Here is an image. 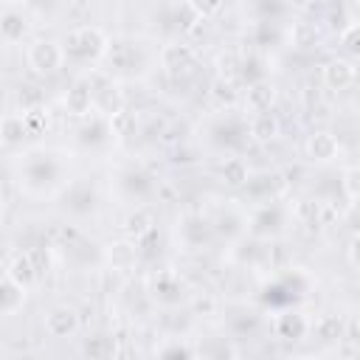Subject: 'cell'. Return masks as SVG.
Instances as JSON below:
<instances>
[{
	"instance_id": "1",
	"label": "cell",
	"mask_w": 360,
	"mask_h": 360,
	"mask_svg": "<svg viewBox=\"0 0 360 360\" xmlns=\"http://www.w3.org/2000/svg\"><path fill=\"white\" fill-rule=\"evenodd\" d=\"M99 48H102V37H99V32H93V28H79V32H74V34L65 40V51H68V56H74V59L96 56Z\"/></svg>"
},
{
	"instance_id": "2",
	"label": "cell",
	"mask_w": 360,
	"mask_h": 360,
	"mask_svg": "<svg viewBox=\"0 0 360 360\" xmlns=\"http://www.w3.org/2000/svg\"><path fill=\"white\" fill-rule=\"evenodd\" d=\"M59 59H63V54H59V48L54 43H37L32 48V63L40 71H54L59 65Z\"/></svg>"
},
{
	"instance_id": "3",
	"label": "cell",
	"mask_w": 360,
	"mask_h": 360,
	"mask_svg": "<svg viewBox=\"0 0 360 360\" xmlns=\"http://www.w3.org/2000/svg\"><path fill=\"white\" fill-rule=\"evenodd\" d=\"M74 326H76V315L71 310H54L48 315V329L54 335H68Z\"/></svg>"
},
{
	"instance_id": "4",
	"label": "cell",
	"mask_w": 360,
	"mask_h": 360,
	"mask_svg": "<svg viewBox=\"0 0 360 360\" xmlns=\"http://www.w3.org/2000/svg\"><path fill=\"white\" fill-rule=\"evenodd\" d=\"M270 102H273V87H267V85H256V87L251 90V104H254L256 110H267V107H270Z\"/></svg>"
},
{
	"instance_id": "5",
	"label": "cell",
	"mask_w": 360,
	"mask_h": 360,
	"mask_svg": "<svg viewBox=\"0 0 360 360\" xmlns=\"http://www.w3.org/2000/svg\"><path fill=\"white\" fill-rule=\"evenodd\" d=\"M310 149H313V155H318V158H329V155H333V149H335V141L329 138L326 133H318L310 141Z\"/></svg>"
},
{
	"instance_id": "6",
	"label": "cell",
	"mask_w": 360,
	"mask_h": 360,
	"mask_svg": "<svg viewBox=\"0 0 360 360\" xmlns=\"http://www.w3.org/2000/svg\"><path fill=\"white\" fill-rule=\"evenodd\" d=\"M326 76H329V82H333V85H346L352 76H355V71L346 65V63H333V65H329V71H326Z\"/></svg>"
},
{
	"instance_id": "7",
	"label": "cell",
	"mask_w": 360,
	"mask_h": 360,
	"mask_svg": "<svg viewBox=\"0 0 360 360\" xmlns=\"http://www.w3.org/2000/svg\"><path fill=\"white\" fill-rule=\"evenodd\" d=\"M20 290L14 287V284H3L0 287V310H12V307H17L20 304Z\"/></svg>"
},
{
	"instance_id": "8",
	"label": "cell",
	"mask_w": 360,
	"mask_h": 360,
	"mask_svg": "<svg viewBox=\"0 0 360 360\" xmlns=\"http://www.w3.org/2000/svg\"><path fill=\"white\" fill-rule=\"evenodd\" d=\"M87 104H90V90H87L85 85L74 87V93H71V107H74L76 113H82Z\"/></svg>"
},
{
	"instance_id": "9",
	"label": "cell",
	"mask_w": 360,
	"mask_h": 360,
	"mask_svg": "<svg viewBox=\"0 0 360 360\" xmlns=\"http://www.w3.org/2000/svg\"><path fill=\"white\" fill-rule=\"evenodd\" d=\"M0 28H3V34H6V37H12V40H14V37H20V34L25 32V25H23V20H20L17 14H9Z\"/></svg>"
},
{
	"instance_id": "10",
	"label": "cell",
	"mask_w": 360,
	"mask_h": 360,
	"mask_svg": "<svg viewBox=\"0 0 360 360\" xmlns=\"http://www.w3.org/2000/svg\"><path fill=\"white\" fill-rule=\"evenodd\" d=\"M3 138L6 141H20L23 138V122H17V118H6L3 122Z\"/></svg>"
},
{
	"instance_id": "11",
	"label": "cell",
	"mask_w": 360,
	"mask_h": 360,
	"mask_svg": "<svg viewBox=\"0 0 360 360\" xmlns=\"http://www.w3.org/2000/svg\"><path fill=\"white\" fill-rule=\"evenodd\" d=\"M225 175H228V183H243V180H245V169L239 166V164H231L225 169Z\"/></svg>"
},
{
	"instance_id": "12",
	"label": "cell",
	"mask_w": 360,
	"mask_h": 360,
	"mask_svg": "<svg viewBox=\"0 0 360 360\" xmlns=\"http://www.w3.org/2000/svg\"><path fill=\"white\" fill-rule=\"evenodd\" d=\"M0 214H3V205H0Z\"/></svg>"
}]
</instances>
